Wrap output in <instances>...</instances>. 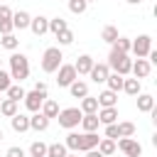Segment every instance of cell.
<instances>
[{
  "label": "cell",
  "instance_id": "6da1fadb",
  "mask_svg": "<svg viewBox=\"0 0 157 157\" xmlns=\"http://www.w3.org/2000/svg\"><path fill=\"white\" fill-rule=\"evenodd\" d=\"M7 61H10V78H15V81L22 83V81L29 76V59H27L25 54H17V52H15Z\"/></svg>",
  "mask_w": 157,
  "mask_h": 157
},
{
  "label": "cell",
  "instance_id": "7a4b0ae2",
  "mask_svg": "<svg viewBox=\"0 0 157 157\" xmlns=\"http://www.w3.org/2000/svg\"><path fill=\"white\" fill-rule=\"evenodd\" d=\"M61 59H64V54H61L59 47L44 49V54H42V71H44V74H56V69L64 64Z\"/></svg>",
  "mask_w": 157,
  "mask_h": 157
},
{
  "label": "cell",
  "instance_id": "3957f363",
  "mask_svg": "<svg viewBox=\"0 0 157 157\" xmlns=\"http://www.w3.org/2000/svg\"><path fill=\"white\" fill-rule=\"evenodd\" d=\"M108 69H113L115 74H120V76H128L130 74V66H132V59H128V54H123V52H115V49H110V54H108Z\"/></svg>",
  "mask_w": 157,
  "mask_h": 157
},
{
  "label": "cell",
  "instance_id": "277c9868",
  "mask_svg": "<svg viewBox=\"0 0 157 157\" xmlns=\"http://www.w3.org/2000/svg\"><path fill=\"white\" fill-rule=\"evenodd\" d=\"M81 108H64V110H59V115H56V120H59V125L61 128H66V130H74L78 123H81Z\"/></svg>",
  "mask_w": 157,
  "mask_h": 157
},
{
  "label": "cell",
  "instance_id": "5b68a950",
  "mask_svg": "<svg viewBox=\"0 0 157 157\" xmlns=\"http://www.w3.org/2000/svg\"><path fill=\"white\" fill-rule=\"evenodd\" d=\"M56 83L61 86V88H69L76 78H78V74H76V69H74V64H61L59 69H56Z\"/></svg>",
  "mask_w": 157,
  "mask_h": 157
},
{
  "label": "cell",
  "instance_id": "8992f818",
  "mask_svg": "<svg viewBox=\"0 0 157 157\" xmlns=\"http://www.w3.org/2000/svg\"><path fill=\"white\" fill-rule=\"evenodd\" d=\"M115 150H120L125 157H140L142 155V145L137 140H132V137H120L118 145H115Z\"/></svg>",
  "mask_w": 157,
  "mask_h": 157
},
{
  "label": "cell",
  "instance_id": "52a82bcc",
  "mask_svg": "<svg viewBox=\"0 0 157 157\" xmlns=\"http://www.w3.org/2000/svg\"><path fill=\"white\" fill-rule=\"evenodd\" d=\"M130 49L135 52V56H137V59H145V56H147V52L152 49V37H150V34H140V37L130 44Z\"/></svg>",
  "mask_w": 157,
  "mask_h": 157
},
{
  "label": "cell",
  "instance_id": "ba28073f",
  "mask_svg": "<svg viewBox=\"0 0 157 157\" xmlns=\"http://www.w3.org/2000/svg\"><path fill=\"white\" fill-rule=\"evenodd\" d=\"M44 98H47V93H42V91H29V93H25V108L29 110V113H37L39 108H42V103H44Z\"/></svg>",
  "mask_w": 157,
  "mask_h": 157
},
{
  "label": "cell",
  "instance_id": "9c48e42d",
  "mask_svg": "<svg viewBox=\"0 0 157 157\" xmlns=\"http://www.w3.org/2000/svg\"><path fill=\"white\" fill-rule=\"evenodd\" d=\"M108 74H110V69H108V64H103V61L93 64V66H91V71H88V76H91V81H93V83H105Z\"/></svg>",
  "mask_w": 157,
  "mask_h": 157
},
{
  "label": "cell",
  "instance_id": "30bf717a",
  "mask_svg": "<svg viewBox=\"0 0 157 157\" xmlns=\"http://www.w3.org/2000/svg\"><path fill=\"white\" fill-rule=\"evenodd\" d=\"M130 71H132V76H135V78H147V76H150V71H152V64H150L147 59H137V61H132Z\"/></svg>",
  "mask_w": 157,
  "mask_h": 157
},
{
  "label": "cell",
  "instance_id": "8fae6325",
  "mask_svg": "<svg viewBox=\"0 0 157 157\" xmlns=\"http://www.w3.org/2000/svg\"><path fill=\"white\" fill-rule=\"evenodd\" d=\"M29 29H32L37 37H42V34H47V32H49V20H47V17H42V15H37V17H32V20H29Z\"/></svg>",
  "mask_w": 157,
  "mask_h": 157
},
{
  "label": "cell",
  "instance_id": "7c38bea8",
  "mask_svg": "<svg viewBox=\"0 0 157 157\" xmlns=\"http://www.w3.org/2000/svg\"><path fill=\"white\" fill-rule=\"evenodd\" d=\"M10 123H12V130H15V132H27V130H29V115H25V113H20V110L10 118Z\"/></svg>",
  "mask_w": 157,
  "mask_h": 157
},
{
  "label": "cell",
  "instance_id": "4fadbf2b",
  "mask_svg": "<svg viewBox=\"0 0 157 157\" xmlns=\"http://www.w3.org/2000/svg\"><path fill=\"white\" fill-rule=\"evenodd\" d=\"M78 125L83 128V132H96V130H98V125H101V120H98V115H96V113H83Z\"/></svg>",
  "mask_w": 157,
  "mask_h": 157
},
{
  "label": "cell",
  "instance_id": "5bb4252c",
  "mask_svg": "<svg viewBox=\"0 0 157 157\" xmlns=\"http://www.w3.org/2000/svg\"><path fill=\"white\" fill-rule=\"evenodd\" d=\"M96 61H93V56L91 54H81L78 59H76V64H74V69H76V74L78 76H83V74H88L91 71V66H93Z\"/></svg>",
  "mask_w": 157,
  "mask_h": 157
},
{
  "label": "cell",
  "instance_id": "9a60e30c",
  "mask_svg": "<svg viewBox=\"0 0 157 157\" xmlns=\"http://www.w3.org/2000/svg\"><path fill=\"white\" fill-rule=\"evenodd\" d=\"M96 101H98V108H110V105H115V103H118V93H115V91H110V88H105L103 93H98V96H96Z\"/></svg>",
  "mask_w": 157,
  "mask_h": 157
},
{
  "label": "cell",
  "instance_id": "2e32d148",
  "mask_svg": "<svg viewBox=\"0 0 157 157\" xmlns=\"http://www.w3.org/2000/svg\"><path fill=\"white\" fill-rule=\"evenodd\" d=\"M47 128H49V118H47V115H42V113L37 110V113H34V115L29 118V130H37V132H44Z\"/></svg>",
  "mask_w": 157,
  "mask_h": 157
},
{
  "label": "cell",
  "instance_id": "e0dca14e",
  "mask_svg": "<svg viewBox=\"0 0 157 157\" xmlns=\"http://www.w3.org/2000/svg\"><path fill=\"white\" fill-rule=\"evenodd\" d=\"M29 12H25V10H17V12H12V27L15 29H27L29 27Z\"/></svg>",
  "mask_w": 157,
  "mask_h": 157
},
{
  "label": "cell",
  "instance_id": "ac0fdd59",
  "mask_svg": "<svg viewBox=\"0 0 157 157\" xmlns=\"http://www.w3.org/2000/svg\"><path fill=\"white\" fill-rule=\"evenodd\" d=\"M96 115H98V120H101L103 125H110V123H115V118H118V108H115V105L101 108V110H96Z\"/></svg>",
  "mask_w": 157,
  "mask_h": 157
},
{
  "label": "cell",
  "instance_id": "d6986e66",
  "mask_svg": "<svg viewBox=\"0 0 157 157\" xmlns=\"http://www.w3.org/2000/svg\"><path fill=\"white\" fill-rule=\"evenodd\" d=\"M98 135L96 132H83L81 135V142H78V152H86V150H93L96 145H98Z\"/></svg>",
  "mask_w": 157,
  "mask_h": 157
},
{
  "label": "cell",
  "instance_id": "ffe728a7",
  "mask_svg": "<svg viewBox=\"0 0 157 157\" xmlns=\"http://www.w3.org/2000/svg\"><path fill=\"white\" fill-rule=\"evenodd\" d=\"M155 108V98L150 93H137V110L140 113H150Z\"/></svg>",
  "mask_w": 157,
  "mask_h": 157
},
{
  "label": "cell",
  "instance_id": "44dd1931",
  "mask_svg": "<svg viewBox=\"0 0 157 157\" xmlns=\"http://www.w3.org/2000/svg\"><path fill=\"white\" fill-rule=\"evenodd\" d=\"M39 113H42V115H47V118L52 120V118H56V115H59V103H56V101H49V98H44V103H42Z\"/></svg>",
  "mask_w": 157,
  "mask_h": 157
},
{
  "label": "cell",
  "instance_id": "7402d4cb",
  "mask_svg": "<svg viewBox=\"0 0 157 157\" xmlns=\"http://www.w3.org/2000/svg\"><path fill=\"white\" fill-rule=\"evenodd\" d=\"M96 150H98L103 157H110V155L115 152V140H110V137H101L98 145H96Z\"/></svg>",
  "mask_w": 157,
  "mask_h": 157
},
{
  "label": "cell",
  "instance_id": "603a6c76",
  "mask_svg": "<svg viewBox=\"0 0 157 157\" xmlns=\"http://www.w3.org/2000/svg\"><path fill=\"white\" fill-rule=\"evenodd\" d=\"M69 91H71V96H74V98H83V96H88V83L76 78V81L69 86Z\"/></svg>",
  "mask_w": 157,
  "mask_h": 157
},
{
  "label": "cell",
  "instance_id": "cb8c5ba5",
  "mask_svg": "<svg viewBox=\"0 0 157 157\" xmlns=\"http://www.w3.org/2000/svg\"><path fill=\"white\" fill-rule=\"evenodd\" d=\"M0 113H2L5 118H12V115L17 113V101H12V98H2V101H0Z\"/></svg>",
  "mask_w": 157,
  "mask_h": 157
},
{
  "label": "cell",
  "instance_id": "d4e9b609",
  "mask_svg": "<svg viewBox=\"0 0 157 157\" xmlns=\"http://www.w3.org/2000/svg\"><path fill=\"white\" fill-rule=\"evenodd\" d=\"M123 78H125V76H120V74H115V71H113V74H108L105 83H108V88H110V91H115V93H118V91H123Z\"/></svg>",
  "mask_w": 157,
  "mask_h": 157
},
{
  "label": "cell",
  "instance_id": "484cf974",
  "mask_svg": "<svg viewBox=\"0 0 157 157\" xmlns=\"http://www.w3.org/2000/svg\"><path fill=\"white\" fill-rule=\"evenodd\" d=\"M123 91L128 96H137L140 93V78H123Z\"/></svg>",
  "mask_w": 157,
  "mask_h": 157
},
{
  "label": "cell",
  "instance_id": "4316f807",
  "mask_svg": "<svg viewBox=\"0 0 157 157\" xmlns=\"http://www.w3.org/2000/svg\"><path fill=\"white\" fill-rule=\"evenodd\" d=\"M66 145L64 142H54V145H47V157H66Z\"/></svg>",
  "mask_w": 157,
  "mask_h": 157
},
{
  "label": "cell",
  "instance_id": "83f0119b",
  "mask_svg": "<svg viewBox=\"0 0 157 157\" xmlns=\"http://www.w3.org/2000/svg\"><path fill=\"white\" fill-rule=\"evenodd\" d=\"M64 29H69V25H66V20L64 17H54V20H49V32L56 37L59 32H64Z\"/></svg>",
  "mask_w": 157,
  "mask_h": 157
},
{
  "label": "cell",
  "instance_id": "f1b7e54d",
  "mask_svg": "<svg viewBox=\"0 0 157 157\" xmlns=\"http://www.w3.org/2000/svg\"><path fill=\"white\" fill-rule=\"evenodd\" d=\"M118 37H120V34H118V27H113V25H105V27H103V32H101V39H103V42H108V44H113Z\"/></svg>",
  "mask_w": 157,
  "mask_h": 157
},
{
  "label": "cell",
  "instance_id": "f546056e",
  "mask_svg": "<svg viewBox=\"0 0 157 157\" xmlns=\"http://www.w3.org/2000/svg\"><path fill=\"white\" fill-rule=\"evenodd\" d=\"M98 110V101L93 96H83L81 98V113H96Z\"/></svg>",
  "mask_w": 157,
  "mask_h": 157
},
{
  "label": "cell",
  "instance_id": "4dcf8cb0",
  "mask_svg": "<svg viewBox=\"0 0 157 157\" xmlns=\"http://www.w3.org/2000/svg\"><path fill=\"white\" fill-rule=\"evenodd\" d=\"M0 44H2L5 49H10V52H15V49L20 47V39H17V37H15L12 32H10V34H2V39H0Z\"/></svg>",
  "mask_w": 157,
  "mask_h": 157
},
{
  "label": "cell",
  "instance_id": "1f68e13d",
  "mask_svg": "<svg viewBox=\"0 0 157 157\" xmlns=\"http://www.w3.org/2000/svg\"><path fill=\"white\" fill-rule=\"evenodd\" d=\"M29 155H32V157H47V145H44L42 140H34V142L29 145Z\"/></svg>",
  "mask_w": 157,
  "mask_h": 157
},
{
  "label": "cell",
  "instance_id": "d6a6232c",
  "mask_svg": "<svg viewBox=\"0 0 157 157\" xmlns=\"http://www.w3.org/2000/svg\"><path fill=\"white\" fill-rule=\"evenodd\" d=\"M78 142H81V135H78V132H69L66 140H64L66 150H74V152H78Z\"/></svg>",
  "mask_w": 157,
  "mask_h": 157
},
{
  "label": "cell",
  "instance_id": "836d02e7",
  "mask_svg": "<svg viewBox=\"0 0 157 157\" xmlns=\"http://www.w3.org/2000/svg\"><path fill=\"white\" fill-rule=\"evenodd\" d=\"M130 44H132V42H130L128 37H118V39L113 42V49H115V52H123V54H128V52H130Z\"/></svg>",
  "mask_w": 157,
  "mask_h": 157
},
{
  "label": "cell",
  "instance_id": "e575fe53",
  "mask_svg": "<svg viewBox=\"0 0 157 157\" xmlns=\"http://www.w3.org/2000/svg\"><path fill=\"white\" fill-rule=\"evenodd\" d=\"M118 135H120V137H132V135H135V125L128 123V120H125V123H118Z\"/></svg>",
  "mask_w": 157,
  "mask_h": 157
},
{
  "label": "cell",
  "instance_id": "d590c367",
  "mask_svg": "<svg viewBox=\"0 0 157 157\" xmlns=\"http://www.w3.org/2000/svg\"><path fill=\"white\" fill-rule=\"evenodd\" d=\"M86 7H88V2H86V0H69V10H71L74 15H83V12H86Z\"/></svg>",
  "mask_w": 157,
  "mask_h": 157
},
{
  "label": "cell",
  "instance_id": "8d00e7d4",
  "mask_svg": "<svg viewBox=\"0 0 157 157\" xmlns=\"http://www.w3.org/2000/svg\"><path fill=\"white\" fill-rule=\"evenodd\" d=\"M5 93H7V98H12V101H17V103L25 98V88H22V86H10Z\"/></svg>",
  "mask_w": 157,
  "mask_h": 157
},
{
  "label": "cell",
  "instance_id": "74e56055",
  "mask_svg": "<svg viewBox=\"0 0 157 157\" xmlns=\"http://www.w3.org/2000/svg\"><path fill=\"white\" fill-rule=\"evenodd\" d=\"M56 39H59V44H64V47H66V44H71V42H74V32H71V29H64V32H59V34H56Z\"/></svg>",
  "mask_w": 157,
  "mask_h": 157
},
{
  "label": "cell",
  "instance_id": "f35d334b",
  "mask_svg": "<svg viewBox=\"0 0 157 157\" xmlns=\"http://www.w3.org/2000/svg\"><path fill=\"white\" fill-rule=\"evenodd\" d=\"M10 86H12V78H10V74L0 69V93H2V91H7Z\"/></svg>",
  "mask_w": 157,
  "mask_h": 157
},
{
  "label": "cell",
  "instance_id": "ab89813d",
  "mask_svg": "<svg viewBox=\"0 0 157 157\" xmlns=\"http://www.w3.org/2000/svg\"><path fill=\"white\" fill-rule=\"evenodd\" d=\"M105 137H110V140H118V137H120V135H118V125H115V123L105 125Z\"/></svg>",
  "mask_w": 157,
  "mask_h": 157
},
{
  "label": "cell",
  "instance_id": "60d3db41",
  "mask_svg": "<svg viewBox=\"0 0 157 157\" xmlns=\"http://www.w3.org/2000/svg\"><path fill=\"white\" fill-rule=\"evenodd\" d=\"M12 29V20H0V34H10Z\"/></svg>",
  "mask_w": 157,
  "mask_h": 157
},
{
  "label": "cell",
  "instance_id": "b9f144b4",
  "mask_svg": "<svg viewBox=\"0 0 157 157\" xmlns=\"http://www.w3.org/2000/svg\"><path fill=\"white\" fill-rule=\"evenodd\" d=\"M5 157H25V150L22 147H7V152H5Z\"/></svg>",
  "mask_w": 157,
  "mask_h": 157
},
{
  "label": "cell",
  "instance_id": "7bdbcfd3",
  "mask_svg": "<svg viewBox=\"0 0 157 157\" xmlns=\"http://www.w3.org/2000/svg\"><path fill=\"white\" fill-rule=\"evenodd\" d=\"M0 20H12V10H10V5H0Z\"/></svg>",
  "mask_w": 157,
  "mask_h": 157
},
{
  "label": "cell",
  "instance_id": "ee69618b",
  "mask_svg": "<svg viewBox=\"0 0 157 157\" xmlns=\"http://www.w3.org/2000/svg\"><path fill=\"white\" fill-rule=\"evenodd\" d=\"M34 91H42V93H47V83H44V81H37V83H34Z\"/></svg>",
  "mask_w": 157,
  "mask_h": 157
},
{
  "label": "cell",
  "instance_id": "f6af8a7d",
  "mask_svg": "<svg viewBox=\"0 0 157 157\" xmlns=\"http://www.w3.org/2000/svg\"><path fill=\"white\" fill-rule=\"evenodd\" d=\"M86 157H103V155H101V152L93 147V150H86Z\"/></svg>",
  "mask_w": 157,
  "mask_h": 157
},
{
  "label": "cell",
  "instance_id": "bcb514c9",
  "mask_svg": "<svg viewBox=\"0 0 157 157\" xmlns=\"http://www.w3.org/2000/svg\"><path fill=\"white\" fill-rule=\"evenodd\" d=\"M128 2H130V5H140L142 0H128Z\"/></svg>",
  "mask_w": 157,
  "mask_h": 157
},
{
  "label": "cell",
  "instance_id": "7dc6e473",
  "mask_svg": "<svg viewBox=\"0 0 157 157\" xmlns=\"http://www.w3.org/2000/svg\"><path fill=\"white\" fill-rule=\"evenodd\" d=\"M66 157H78V155H69V152H66Z\"/></svg>",
  "mask_w": 157,
  "mask_h": 157
},
{
  "label": "cell",
  "instance_id": "c3c4849f",
  "mask_svg": "<svg viewBox=\"0 0 157 157\" xmlns=\"http://www.w3.org/2000/svg\"><path fill=\"white\" fill-rule=\"evenodd\" d=\"M0 142H2V130H0Z\"/></svg>",
  "mask_w": 157,
  "mask_h": 157
},
{
  "label": "cell",
  "instance_id": "681fc988",
  "mask_svg": "<svg viewBox=\"0 0 157 157\" xmlns=\"http://www.w3.org/2000/svg\"><path fill=\"white\" fill-rule=\"evenodd\" d=\"M86 2H96V0H86Z\"/></svg>",
  "mask_w": 157,
  "mask_h": 157
},
{
  "label": "cell",
  "instance_id": "f907efd6",
  "mask_svg": "<svg viewBox=\"0 0 157 157\" xmlns=\"http://www.w3.org/2000/svg\"><path fill=\"white\" fill-rule=\"evenodd\" d=\"M0 69H2V59H0Z\"/></svg>",
  "mask_w": 157,
  "mask_h": 157
},
{
  "label": "cell",
  "instance_id": "816d5d0a",
  "mask_svg": "<svg viewBox=\"0 0 157 157\" xmlns=\"http://www.w3.org/2000/svg\"><path fill=\"white\" fill-rule=\"evenodd\" d=\"M0 101H2V98H0Z\"/></svg>",
  "mask_w": 157,
  "mask_h": 157
}]
</instances>
